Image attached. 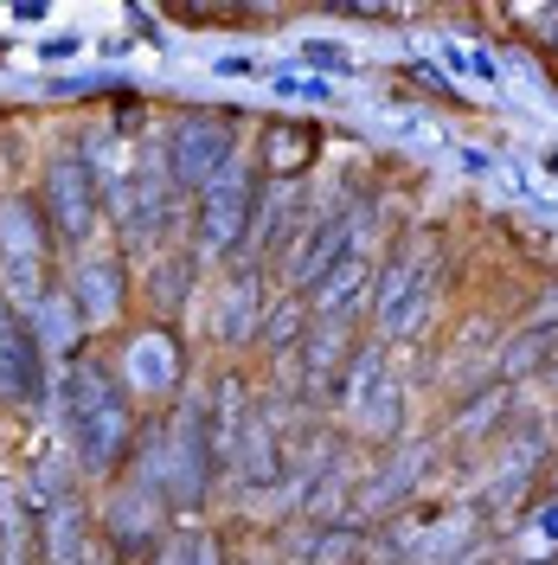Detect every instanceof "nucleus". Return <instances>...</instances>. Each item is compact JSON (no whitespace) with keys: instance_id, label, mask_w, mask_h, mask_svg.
Returning <instances> with one entry per match:
<instances>
[{"instance_id":"nucleus-12","label":"nucleus","mask_w":558,"mask_h":565,"mask_svg":"<svg viewBox=\"0 0 558 565\" xmlns=\"http://www.w3.org/2000/svg\"><path fill=\"white\" fill-rule=\"evenodd\" d=\"M33 321H39V348L45 353H65L77 341V328H84V316L71 309V296H39Z\"/></svg>"},{"instance_id":"nucleus-1","label":"nucleus","mask_w":558,"mask_h":565,"mask_svg":"<svg viewBox=\"0 0 558 565\" xmlns=\"http://www.w3.org/2000/svg\"><path fill=\"white\" fill-rule=\"evenodd\" d=\"M65 424H71V437H77L84 469H116V457H122L136 418H129V392L116 386L109 366L77 360V366L65 373Z\"/></svg>"},{"instance_id":"nucleus-7","label":"nucleus","mask_w":558,"mask_h":565,"mask_svg":"<svg viewBox=\"0 0 558 565\" xmlns=\"http://www.w3.org/2000/svg\"><path fill=\"white\" fill-rule=\"evenodd\" d=\"M430 270H437V257H430V250H405V257H391L385 289H379V328H385V334H405V328L423 316Z\"/></svg>"},{"instance_id":"nucleus-13","label":"nucleus","mask_w":558,"mask_h":565,"mask_svg":"<svg viewBox=\"0 0 558 565\" xmlns=\"http://www.w3.org/2000/svg\"><path fill=\"white\" fill-rule=\"evenodd\" d=\"M507 405H514V386L501 380V386H489V392H482V398H469V412L455 418V437H482V430H489V424L501 418Z\"/></svg>"},{"instance_id":"nucleus-9","label":"nucleus","mask_w":558,"mask_h":565,"mask_svg":"<svg viewBox=\"0 0 558 565\" xmlns=\"http://www.w3.org/2000/svg\"><path fill=\"white\" fill-rule=\"evenodd\" d=\"M71 282H77V316L97 321V316H116V302H122V264L116 257H97V250H77V264H71Z\"/></svg>"},{"instance_id":"nucleus-8","label":"nucleus","mask_w":558,"mask_h":565,"mask_svg":"<svg viewBox=\"0 0 558 565\" xmlns=\"http://www.w3.org/2000/svg\"><path fill=\"white\" fill-rule=\"evenodd\" d=\"M39 514H45V521H39V553H45V565H97V546H90V514H84V501H77V494L45 501Z\"/></svg>"},{"instance_id":"nucleus-3","label":"nucleus","mask_w":558,"mask_h":565,"mask_svg":"<svg viewBox=\"0 0 558 565\" xmlns=\"http://www.w3.org/2000/svg\"><path fill=\"white\" fill-rule=\"evenodd\" d=\"M225 161H232V116L186 109L174 122V136H168V174H174V186H200L206 193L212 180L225 174Z\"/></svg>"},{"instance_id":"nucleus-14","label":"nucleus","mask_w":558,"mask_h":565,"mask_svg":"<svg viewBox=\"0 0 558 565\" xmlns=\"http://www.w3.org/2000/svg\"><path fill=\"white\" fill-rule=\"evenodd\" d=\"M296 334H309V296H282L277 309H270V321H264V341L270 348H289Z\"/></svg>"},{"instance_id":"nucleus-15","label":"nucleus","mask_w":558,"mask_h":565,"mask_svg":"<svg viewBox=\"0 0 558 565\" xmlns=\"http://www.w3.org/2000/svg\"><path fill=\"white\" fill-rule=\"evenodd\" d=\"M193 565H218V546L206 540V546H200V559H193Z\"/></svg>"},{"instance_id":"nucleus-11","label":"nucleus","mask_w":558,"mask_h":565,"mask_svg":"<svg viewBox=\"0 0 558 565\" xmlns=\"http://www.w3.org/2000/svg\"><path fill=\"white\" fill-rule=\"evenodd\" d=\"M418 476H423V450H391V462L379 469V482L366 489V514H385V508L411 489Z\"/></svg>"},{"instance_id":"nucleus-2","label":"nucleus","mask_w":558,"mask_h":565,"mask_svg":"<svg viewBox=\"0 0 558 565\" xmlns=\"http://www.w3.org/2000/svg\"><path fill=\"white\" fill-rule=\"evenodd\" d=\"M45 206L33 200H0V296H13L20 309H39L45 282Z\"/></svg>"},{"instance_id":"nucleus-4","label":"nucleus","mask_w":558,"mask_h":565,"mask_svg":"<svg viewBox=\"0 0 558 565\" xmlns=\"http://www.w3.org/2000/svg\"><path fill=\"white\" fill-rule=\"evenodd\" d=\"M97 174L84 168V154H52L45 161V225L65 238L71 250L90 245V232H97Z\"/></svg>"},{"instance_id":"nucleus-6","label":"nucleus","mask_w":558,"mask_h":565,"mask_svg":"<svg viewBox=\"0 0 558 565\" xmlns=\"http://www.w3.org/2000/svg\"><path fill=\"white\" fill-rule=\"evenodd\" d=\"M161 501L168 489L161 482H148V476H129L122 489L109 494V508L97 514V527L116 553H148L154 540H161Z\"/></svg>"},{"instance_id":"nucleus-5","label":"nucleus","mask_w":558,"mask_h":565,"mask_svg":"<svg viewBox=\"0 0 558 565\" xmlns=\"http://www.w3.org/2000/svg\"><path fill=\"white\" fill-rule=\"evenodd\" d=\"M245 232H250V168H245V154H232L225 174L200 193V245L212 257V250L245 245Z\"/></svg>"},{"instance_id":"nucleus-10","label":"nucleus","mask_w":558,"mask_h":565,"mask_svg":"<svg viewBox=\"0 0 558 565\" xmlns=\"http://www.w3.org/2000/svg\"><path fill=\"white\" fill-rule=\"evenodd\" d=\"M257 316H264V282H257V264H238V282H232V296H225V309H218V334L238 348V341H250Z\"/></svg>"},{"instance_id":"nucleus-16","label":"nucleus","mask_w":558,"mask_h":565,"mask_svg":"<svg viewBox=\"0 0 558 565\" xmlns=\"http://www.w3.org/2000/svg\"><path fill=\"white\" fill-rule=\"evenodd\" d=\"M552 386H558V360H552Z\"/></svg>"}]
</instances>
